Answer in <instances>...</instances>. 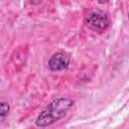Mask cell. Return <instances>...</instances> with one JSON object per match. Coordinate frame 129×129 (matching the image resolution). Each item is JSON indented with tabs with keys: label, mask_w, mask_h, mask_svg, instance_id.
Masks as SVG:
<instances>
[{
	"label": "cell",
	"mask_w": 129,
	"mask_h": 129,
	"mask_svg": "<svg viewBox=\"0 0 129 129\" xmlns=\"http://www.w3.org/2000/svg\"><path fill=\"white\" fill-rule=\"evenodd\" d=\"M75 102L67 97H58L53 99L48 105L38 114L35 125L37 127H47L66 117L72 109Z\"/></svg>",
	"instance_id": "6da1fadb"
},
{
	"label": "cell",
	"mask_w": 129,
	"mask_h": 129,
	"mask_svg": "<svg viewBox=\"0 0 129 129\" xmlns=\"http://www.w3.org/2000/svg\"><path fill=\"white\" fill-rule=\"evenodd\" d=\"M84 24L89 29L101 33L108 28L110 20L106 13L102 11H92L86 15L84 19Z\"/></svg>",
	"instance_id": "7a4b0ae2"
},
{
	"label": "cell",
	"mask_w": 129,
	"mask_h": 129,
	"mask_svg": "<svg viewBox=\"0 0 129 129\" xmlns=\"http://www.w3.org/2000/svg\"><path fill=\"white\" fill-rule=\"evenodd\" d=\"M71 56L64 51H57L53 53L48 59V69L51 72H60L69 68Z\"/></svg>",
	"instance_id": "3957f363"
},
{
	"label": "cell",
	"mask_w": 129,
	"mask_h": 129,
	"mask_svg": "<svg viewBox=\"0 0 129 129\" xmlns=\"http://www.w3.org/2000/svg\"><path fill=\"white\" fill-rule=\"evenodd\" d=\"M10 112V106L6 102H1L0 103V119L1 121H4V119L8 116Z\"/></svg>",
	"instance_id": "277c9868"
},
{
	"label": "cell",
	"mask_w": 129,
	"mask_h": 129,
	"mask_svg": "<svg viewBox=\"0 0 129 129\" xmlns=\"http://www.w3.org/2000/svg\"><path fill=\"white\" fill-rule=\"evenodd\" d=\"M100 4H105V3H107V2H109L110 0H97Z\"/></svg>",
	"instance_id": "5b68a950"
},
{
	"label": "cell",
	"mask_w": 129,
	"mask_h": 129,
	"mask_svg": "<svg viewBox=\"0 0 129 129\" xmlns=\"http://www.w3.org/2000/svg\"><path fill=\"white\" fill-rule=\"evenodd\" d=\"M127 17H128V19H129V11H128V14H127Z\"/></svg>",
	"instance_id": "8992f818"
}]
</instances>
